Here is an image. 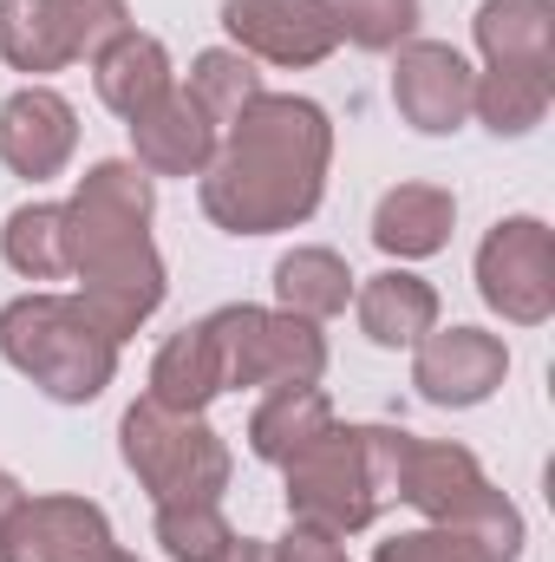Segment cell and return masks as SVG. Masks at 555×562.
<instances>
[{"instance_id":"3","label":"cell","mask_w":555,"mask_h":562,"mask_svg":"<svg viewBox=\"0 0 555 562\" xmlns=\"http://www.w3.org/2000/svg\"><path fill=\"white\" fill-rule=\"evenodd\" d=\"M406 451L412 431L406 425H327L320 438H307L287 464H281V497H287V524L327 530V537H360L380 524L386 504H399L406 484Z\"/></svg>"},{"instance_id":"17","label":"cell","mask_w":555,"mask_h":562,"mask_svg":"<svg viewBox=\"0 0 555 562\" xmlns=\"http://www.w3.org/2000/svg\"><path fill=\"white\" fill-rule=\"evenodd\" d=\"M92 86H99V105L132 125L138 112H150V105L177 86V66H170L163 40H150V33L132 26L125 40H112V46L92 59Z\"/></svg>"},{"instance_id":"33","label":"cell","mask_w":555,"mask_h":562,"mask_svg":"<svg viewBox=\"0 0 555 562\" xmlns=\"http://www.w3.org/2000/svg\"><path fill=\"white\" fill-rule=\"evenodd\" d=\"M99 562H138V557H125V550H105V557H99Z\"/></svg>"},{"instance_id":"16","label":"cell","mask_w":555,"mask_h":562,"mask_svg":"<svg viewBox=\"0 0 555 562\" xmlns=\"http://www.w3.org/2000/svg\"><path fill=\"white\" fill-rule=\"evenodd\" d=\"M353 314L373 347H418L438 327V288L412 269H386L353 288Z\"/></svg>"},{"instance_id":"22","label":"cell","mask_w":555,"mask_h":562,"mask_svg":"<svg viewBox=\"0 0 555 562\" xmlns=\"http://www.w3.org/2000/svg\"><path fill=\"white\" fill-rule=\"evenodd\" d=\"M0 59L13 72H33V86L46 72H66L72 66L66 7L59 0H0Z\"/></svg>"},{"instance_id":"15","label":"cell","mask_w":555,"mask_h":562,"mask_svg":"<svg viewBox=\"0 0 555 562\" xmlns=\"http://www.w3.org/2000/svg\"><path fill=\"white\" fill-rule=\"evenodd\" d=\"M457 229V196L444 183H399L373 210V249L393 262H424L451 243Z\"/></svg>"},{"instance_id":"26","label":"cell","mask_w":555,"mask_h":562,"mask_svg":"<svg viewBox=\"0 0 555 562\" xmlns=\"http://www.w3.org/2000/svg\"><path fill=\"white\" fill-rule=\"evenodd\" d=\"M373 562H517V550L497 537L457 530V524H418V530L373 543Z\"/></svg>"},{"instance_id":"24","label":"cell","mask_w":555,"mask_h":562,"mask_svg":"<svg viewBox=\"0 0 555 562\" xmlns=\"http://www.w3.org/2000/svg\"><path fill=\"white\" fill-rule=\"evenodd\" d=\"M203 112H209V125L216 132H229L269 86H262V72H256V59L249 53H236V46H209V53H196L190 59V86H183Z\"/></svg>"},{"instance_id":"18","label":"cell","mask_w":555,"mask_h":562,"mask_svg":"<svg viewBox=\"0 0 555 562\" xmlns=\"http://www.w3.org/2000/svg\"><path fill=\"white\" fill-rule=\"evenodd\" d=\"M144 400H157L170 413H209L223 400V360H216V340L203 321H190L183 334H170L150 353V393Z\"/></svg>"},{"instance_id":"10","label":"cell","mask_w":555,"mask_h":562,"mask_svg":"<svg viewBox=\"0 0 555 562\" xmlns=\"http://www.w3.org/2000/svg\"><path fill=\"white\" fill-rule=\"evenodd\" d=\"M510 380V347L484 327H431L412 347V386L438 413H471Z\"/></svg>"},{"instance_id":"21","label":"cell","mask_w":555,"mask_h":562,"mask_svg":"<svg viewBox=\"0 0 555 562\" xmlns=\"http://www.w3.org/2000/svg\"><path fill=\"white\" fill-rule=\"evenodd\" d=\"M353 288L360 276L347 269V256H333V249H287L275 262V307L287 314H301V321H333V314H347L353 307Z\"/></svg>"},{"instance_id":"20","label":"cell","mask_w":555,"mask_h":562,"mask_svg":"<svg viewBox=\"0 0 555 562\" xmlns=\"http://www.w3.org/2000/svg\"><path fill=\"white\" fill-rule=\"evenodd\" d=\"M471 40L484 66H555V0H484Z\"/></svg>"},{"instance_id":"9","label":"cell","mask_w":555,"mask_h":562,"mask_svg":"<svg viewBox=\"0 0 555 562\" xmlns=\"http://www.w3.org/2000/svg\"><path fill=\"white\" fill-rule=\"evenodd\" d=\"M223 33L236 53L287 66V72L320 66L347 46L333 0H223Z\"/></svg>"},{"instance_id":"28","label":"cell","mask_w":555,"mask_h":562,"mask_svg":"<svg viewBox=\"0 0 555 562\" xmlns=\"http://www.w3.org/2000/svg\"><path fill=\"white\" fill-rule=\"evenodd\" d=\"M340 40L360 53H399L418 33V0H333Z\"/></svg>"},{"instance_id":"13","label":"cell","mask_w":555,"mask_h":562,"mask_svg":"<svg viewBox=\"0 0 555 562\" xmlns=\"http://www.w3.org/2000/svg\"><path fill=\"white\" fill-rule=\"evenodd\" d=\"M79 150V112L53 86H20L0 105V164L26 183H46L72 164Z\"/></svg>"},{"instance_id":"4","label":"cell","mask_w":555,"mask_h":562,"mask_svg":"<svg viewBox=\"0 0 555 562\" xmlns=\"http://www.w3.org/2000/svg\"><path fill=\"white\" fill-rule=\"evenodd\" d=\"M0 360L59 406H92L118 380V340L79 294L33 288L0 307Z\"/></svg>"},{"instance_id":"25","label":"cell","mask_w":555,"mask_h":562,"mask_svg":"<svg viewBox=\"0 0 555 562\" xmlns=\"http://www.w3.org/2000/svg\"><path fill=\"white\" fill-rule=\"evenodd\" d=\"M0 256L26 281H66V203H20L0 223Z\"/></svg>"},{"instance_id":"31","label":"cell","mask_w":555,"mask_h":562,"mask_svg":"<svg viewBox=\"0 0 555 562\" xmlns=\"http://www.w3.org/2000/svg\"><path fill=\"white\" fill-rule=\"evenodd\" d=\"M216 562H275V550H269L262 537H236V543H229Z\"/></svg>"},{"instance_id":"32","label":"cell","mask_w":555,"mask_h":562,"mask_svg":"<svg viewBox=\"0 0 555 562\" xmlns=\"http://www.w3.org/2000/svg\"><path fill=\"white\" fill-rule=\"evenodd\" d=\"M20 497H26V491H20V477H13V471H0V524H7V510H13Z\"/></svg>"},{"instance_id":"11","label":"cell","mask_w":555,"mask_h":562,"mask_svg":"<svg viewBox=\"0 0 555 562\" xmlns=\"http://www.w3.org/2000/svg\"><path fill=\"white\" fill-rule=\"evenodd\" d=\"M112 543V517L92 497H20L0 524V562H99Z\"/></svg>"},{"instance_id":"27","label":"cell","mask_w":555,"mask_h":562,"mask_svg":"<svg viewBox=\"0 0 555 562\" xmlns=\"http://www.w3.org/2000/svg\"><path fill=\"white\" fill-rule=\"evenodd\" d=\"M157 543L170 562H216L236 543L223 504H157Z\"/></svg>"},{"instance_id":"14","label":"cell","mask_w":555,"mask_h":562,"mask_svg":"<svg viewBox=\"0 0 555 562\" xmlns=\"http://www.w3.org/2000/svg\"><path fill=\"white\" fill-rule=\"evenodd\" d=\"M125 132H132V164H138L144 177H203L209 157H216V144H223V132L209 125V112L183 86H170Z\"/></svg>"},{"instance_id":"2","label":"cell","mask_w":555,"mask_h":562,"mask_svg":"<svg viewBox=\"0 0 555 562\" xmlns=\"http://www.w3.org/2000/svg\"><path fill=\"white\" fill-rule=\"evenodd\" d=\"M150 216L157 177H144L132 157L92 164L66 196V276H79V301L118 347L163 307L170 288L163 256L150 243Z\"/></svg>"},{"instance_id":"29","label":"cell","mask_w":555,"mask_h":562,"mask_svg":"<svg viewBox=\"0 0 555 562\" xmlns=\"http://www.w3.org/2000/svg\"><path fill=\"white\" fill-rule=\"evenodd\" d=\"M66 7V33H72V59H99L112 40L132 33V7L125 0H59Z\"/></svg>"},{"instance_id":"1","label":"cell","mask_w":555,"mask_h":562,"mask_svg":"<svg viewBox=\"0 0 555 562\" xmlns=\"http://www.w3.org/2000/svg\"><path fill=\"white\" fill-rule=\"evenodd\" d=\"M333 119L301 92H262L216 144L196 177L203 216L223 236H281L301 229L327 196Z\"/></svg>"},{"instance_id":"5","label":"cell","mask_w":555,"mask_h":562,"mask_svg":"<svg viewBox=\"0 0 555 562\" xmlns=\"http://www.w3.org/2000/svg\"><path fill=\"white\" fill-rule=\"evenodd\" d=\"M118 451L150 504H223L236 477V458L216 425L203 413H170L157 400H138L118 419Z\"/></svg>"},{"instance_id":"30","label":"cell","mask_w":555,"mask_h":562,"mask_svg":"<svg viewBox=\"0 0 555 562\" xmlns=\"http://www.w3.org/2000/svg\"><path fill=\"white\" fill-rule=\"evenodd\" d=\"M269 550H275V562H347L340 537L307 530V524H287V537H281V543H269Z\"/></svg>"},{"instance_id":"7","label":"cell","mask_w":555,"mask_h":562,"mask_svg":"<svg viewBox=\"0 0 555 562\" xmlns=\"http://www.w3.org/2000/svg\"><path fill=\"white\" fill-rule=\"evenodd\" d=\"M399 504H412L424 524H457V530L497 537V543H510L517 557H523V543H530L523 510L484 477L477 451H471V445H451V438H412Z\"/></svg>"},{"instance_id":"23","label":"cell","mask_w":555,"mask_h":562,"mask_svg":"<svg viewBox=\"0 0 555 562\" xmlns=\"http://www.w3.org/2000/svg\"><path fill=\"white\" fill-rule=\"evenodd\" d=\"M333 425V400L320 386H275L262 393V406L249 413V451L262 464H287L307 438H320Z\"/></svg>"},{"instance_id":"12","label":"cell","mask_w":555,"mask_h":562,"mask_svg":"<svg viewBox=\"0 0 555 562\" xmlns=\"http://www.w3.org/2000/svg\"><path fill=\"white\" fill-rule=\"evenodd\" d=\"M471 86H477V72H471V59L451 40H406L393 53V105H399V119L412 132H424V138L464 132Z\"/></svg>"},{"instance_id":"6","label":"cell","mask_w":555,"mask_h":562,"mask_svg":"<svg viewBox=\"0 0 555 562\" xmlns=\"http://www.w3.org/2000/svg\"><path fill=\"white\" fill-rule=\"evenodd\" d=\"M216 360H223V393H275V386H320L327 373V334L287 307L229 301L203 314Z\"/></svg>"},{"instance_id":"19","label":"cell","mask_w":555,"mask_h":562,"mask_svg":"<svg viewBox=\"0 0 555 562\" xmlns=\"http://www.w3.org/2000/svg\"><path fill=\"white\" fill-rule=\"evenodd\" d=\"M555 105V66H484L471 86V119L497 138H530Z\"/></svg>"},{"instance_id":"8","label":"cell","mask_w":555,"mask_h":562,"mask_svg":"<svg viewBox=\"0 0 555 562\" xmlns=\"http://www.w3.org/2000/svg\"><path fill=\"white\" fill-rule=\"evenodd\" d=\"M477 294L510 327H543L555 314V229L543 216H503L477 243Z\"/></svg>"}]
</instances>
